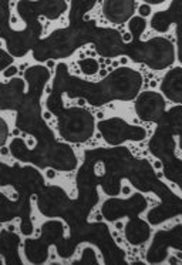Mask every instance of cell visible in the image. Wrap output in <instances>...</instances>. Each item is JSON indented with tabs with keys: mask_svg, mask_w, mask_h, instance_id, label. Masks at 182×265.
<instances>
[{
	"mask_svg": "<svg viewBox=\"0 0 182 265\" xmlns=\"http://www.w3.org/2000/svg\"><path fill=\"white\" fill-rule=\"evenodd\" d=\"M0 262H1V261H0Z\"/></svg>",
	"mask_w": 182,
	"mask_h": 265,
	"instance_id": "cell-25",
	"label": "cell"
},
{
	"mask_svg": "<svg viewBox=\"0 0 182 265\" xmlns=\"http://www.w3.org/2000/svg\"><path fill=\"white\" fill-rule=\"evenodd\" d=\"M154 168H155V170H161V168H162V163L158 161V160L154 161Z\"/></svg>",
	"mask_w": 182,
	"mask_h": 265,
	"instance_id": "cell-14",
	"label": "cell"
},
{
	"mask_svg": "<svg viewBox=\"0 0 182 265\" xmlns=\"http://www.w3.org/2000/svg\"><path fill=\"white\" fill-rule=\"evenodd\" d=\"M145 26H146V22L142 19V17H140V16L132 17V19L130 20V26H128V27H130V33L132 34V38L140 37L141 33L144 32Z\"/></svg>",
	"mask_w": 182,
	"mask_h": 265,
	"instance_id": "cell-5",
	"label": "cell"
},
{
	"mask_svg": "<svg viewBox=\"0 0 182 265\" xmlns=\"http://www.w3.org/2000/svg\"><path fill=\"white\" fill-rule=\"evenodd\" d=\"M78 66L81 69V71L87 76H93V74H97L98 73V69H100V64L93 57H84L78 61Z\"/></svg>",
	"mask_w": 182,
	"mask_h": 265,
	"instance_id": "cell-4",
	"label": "cell"
},
{
	"mask_svg": "<svg viewBox=\"0 0 182 265\" xmlns=\"http://www.w3.org/2000/svg\"><path fill=\"white\" fill-rule=\"evenodd\" d=\"M54 64H56V63H54V60H47V61H46V66H47L48 69H53V67H54Z\"/></svg>",
	"mask_w": 182,
	"mask_h": 265,
	"instance_id": "cell-15",
	"label": "cell"
},
{
	"mask_svg": "<svg viewBox=\"0 0 182 265\" xmlns=\"http://www.w3.org/2000/svg\"><path fill=\"white\" fill-rule=\"evenodd\" d=\"M23 137H24V138H27V143H26V144H27V147H29V148H33V147L36 146V140H34L33 137L26 136V134H23Z\"/></svg>",
	"mask_w": 182,
	"mask_h": 265,
	"instance_id": "cell-9",
	"label": "cell"
},
{
	"mask_svg": "<svg viewBox=\"0 0 182 265\" xmlns=\"http://www.w3.org/2000/svg\"><path fill=\"white\" fill-rule=\"evenodd\" d=\"M115 228H117V229H120V231H121V229H122V228H124V224H122V223H121V221H118V223H115Z\"/></svg>",
	"mask_w": 182,
	"mask_h": 265,
	"instance_id": "cell-17",
	"label": "cell"
},
{
	"mask_svg": "<svg viewBox=\"0 0 182 265\" xmlns=\"http://www.w3.org/2000/svg\"><path fill=\"white\" fill-rule=\"evenodd\" d=\"M44 91H46V93H47V94H50V91H51V86H47V87H46V90H44Z\"/></svg>",
	"mask_w": 182,
	"mask_h": 265,
	"instance_id": "cell-22",
	"label": "cell"
},
{
	"mask_svg": "<svg viewBox=\"0 0 182 265\" xmlns=\"http://www.w3.org/2000/svg\"><path fill=\"white\" fill-rule=\"evenodd\" d=\"M122 192H124L125 195H128V194L131 192V187H130L128 184H122Z\"/></svg>",
	"mask_w": 182,
	"mask_h": 265,
	"instance_id": "cell-13",
	"label": "cell"
},
{
	"mask_svg": "<svg viewBox=\"0 0 182 265\" xmlns=\"http://www.w3.org/2000/svg\"><path fill=\"white\" fill-rule=\"evenodd\" d=\"M13 136H14V137L20 136V130H19V128H14V130H13Z\"/></svg>",
	"mask_w": 182,
	"mask_h": 265,
	"instance_id": "cell-20",
	"label": "cell"
},
{
	"mask_svg": "<svg viewBox=\"0 0 182 265\" xmlns=\"http://www.w3.org/2000/svg\"><path fill=\"white\" fill-rule=\"evenodd\" d=\"M7 134H9V127H7L6 121L0 117V147H3V144L6 143Z\"/></svg>",
	"mask_w": 182,
	"mask_h": 265,
	"instance_id": "cell-6",
	"label": "cell"
},
{
	"mask_svg": "<svg viewBox=\"0 0 182 265\" xmlns=\"http://www.w3.org/2000/svg\"><path fill=\"white\" fill-rule=\"evenodd\" d=\"M17 73H19V67L14 66V64H10V66H7V67L3 70V77L10 78V77L17 76Z\"/></svg>",
	"mask_w": 182,
	"mask_h": 265,
	"instance_id": "cell-7",
	"label": "cell"
},
{
	"mask_svg": "<svg viewBox=\"0 0 182 265\" xmlns=\"http://www.w3.org/2000/svg\"><path fill=\"white\" fill-rule=\"evenodd\" d=\"M0 152H1V154H3V155H6V154H7V152H9V150H7V148H6V147H3V148H1V150H0Z\"/></svg>",
	"mask_w": 182,
	"mask_h": 265,
	"instance_id": "cell-21",
	"label": "cell"
},
{
	"mask_svg": "<svg viewBox=\"0 0 182 265\" xmlns=\"http://www.w3.org/2000/svg\"><path fill=\"white\" fill-rule=\"evenodd\" d=\"M77 104H78V106H84V104H85V100H84V98H78V100H77Z\"/></svg>",
	"mask_w": 182,
	"mask_h": 265,
	"instance_id": "cell-19",
	"label": "cell"
},
{
	"mask_svg": "<svg viewBox=\"0 0 182 265\" xmlns=\"http://www.w3.org/2000/svg\"><path fill=\"white\" fill-rule=\"evenodd\" d=\"M51 117H53V115H51L50 111H44V113H43V118H46V120H51Z\"/></svg>",
	"mask_w": 182,
	"mask_h": 265,
	"instance_id": "cell-16",
	"label": "cell"
},
{
	"mask_svg": "<svg viewBox=\"0 0 182 265\" xmlns=\"http://www.w3.org/2000/svg\"><path fill=\"white\" fill-rule=\"evenodd\" d=\"M121 38H122L124 43H131V41H132V34H131L130 32H125V33H122Z\"/></svg>",
	"mask_w": 182,
	"mask_h": 265,
	"instance_id": "cell-10",
	"label": "cell"
},
{
	"mask_svg": "<svg viewBox=\"0 0 182 265\" xmlns=\"http://www.w3.org/2000/svg\"><path fill=\"white\" fill-rule=\"evenodd\" d=\"M118 63H121V64H127V63H128V59H127V57H121Z\"/></svg>",
	"mask_w": 182,
	"mask_h": 265,
	"instance_id": "cell-18",
	"label": "cell"
},
{
	"mask_svg": "<svg viewBox=\"0 0 182 265\" xmlns=\"http://www.w3.org/2000/svg\"><path fill=\"white\" fill-rule=\"evenodd\" d=\"M56 175H57V173H56L54 168H47V170H46V177H47V178L51 180V178H56Z\"/></svg>",
	"mask_w": 182,
	"mask_h": 265,
	"instance_id": "cell-11",
	"label": "cell"
},
{
	"mask_svg": "<svg viewBox=\"0 0 182 265\" xmlns=\"http://www.w3.org/2000/svg\"><path fill=\"white\" fill-rule=\"evenodd\" d=\"M97 117H98V118H103V117H104V113H101V111H100V113L97 114Z\"/></svg>",
	"mask_w": 182,
	"mask_h": 265,
	"instance_id": "cell-24",
	"label": "cell"
},
{
	"mask_svg": "<svg viewBox=\"0 0 182 265\" xmlns=\"http://www.w3.org/2000/svg\"><path fill=\"white\" fill-rule=\"evenodd\" d=\"M135 109H137V113L141 118L155 121L164 113L165 103L159 94L152 93V91H145L138 97V100L135 103Z\"/></svg>",
	"mask_w": 182,
	"mask_h": 265,
	"instance_id": "cell-1",
	"label": "cell"
},
{
	"mask_svg": "<svg viewBox=\"0 0 182 265\" xmlns=\"http://www.w3.org/2000/svg\"><path fill=\"white\" fill-rule=\"evenodd\" d=\"M105 74H107V70H101L100 71V76H105Z\"/></svg>",
	"mask_w": 182,
	"mask_h": 265,
	"instance_id": "cell-23",
	"label": "cell"
},
{
	"mask_svg": "<svg viewBox=\"0 0 182 265\" xmlns=\"http://www.w3.org/2000/svg\"><path fill=\"white\" fill-rule=\"evenodd\" d=\"M138 13H140V17H148L151 13H152V9H151V6H148V4H140L138 6Z\"/></svg>",
	"mask_w": 182,
	"mask_h": 265,
	"instance_id": "cell-8",
	"label": "cell"
},
{
	"mask_svg": "<svg viewBox=\"0 0 182 265\" xmlns=\"http://www.w3.org/2000/svg\"><path fill=\"white\" fill-rule=\"evenodd\" d=\"M104 16L114 24H121L127 22L134 10L135 3L134 1H104Z\"/></svg>",
	"mask_w": 182,
	"mask_h": 265,
	"instance_id": "cell-2",
	"label": "cell"
},
{
	"mask_svg": "<svg viewBox=\"0 0 182 265\" xmlns=\"http://www.w3.org/2000/svg\"><path fill=\"white\" fill-rule=\"evenodd\" d=\"M162 91L175 103H181V69L171 70L162 81Z\"/></svg>",
	"mask_w": 182,
	"mask_h": 265,
	"instance_id": "cell-3",
	"label": "cell"
},
{
	"mask_svg": "<svg viewBox=\"0 0 182 265\" xmlns=\"http://www.w3.org/2000/svg\"><path fill=\"white\" fill-rule=\"evenodd\" d=\"M164 3V0H145V4L151 6V4H161Z\"/></svg>",
	"mask_w": 182,
	"mask_h": 265,
	"instance_id": "cell-12",
	"label": "cell"
}]
</instances>
